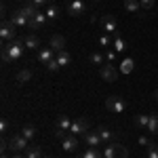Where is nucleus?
I'll return each instance as SVG.
<instances>
[{
  "label": "nucleus",
  "mask_w": 158,
  "mask_h": 158,
  "mask_svg": "<svg viewBox=\"0 0 158 158\" xmlns=\"http://www.w3.org/2000/svg\"><path fill=\"white\" fill-rule=\"evenodd\" d=\"M85 2H82V0H72V2H70V6H68V13H70V15H72V17H80V15H82V13H85Z\"/></svg>",
  "instance_id": "13"
},
{
  "label": "nucleus",
  "mask_w": 158,
  "mask_h": 158,
  "mask_svg": "<svg viewBox=\"0 0 158 158\" xmlns=\"http://www.w3.org/2000/svg\"><path fill=\"white\" fill-rule=\"evenodd\" d=\"M106 108H108L112 114H122V112H124V108H127V103H124V99H122V97L112 95V97L106 99Z\"/></svg>",
  "instance_id": "4"
},
{
  "label": "nucleus",
  "mask_w": 158,
  "mask_h": 158,
  "mask_svg": "<svg viewBox=\"0 0 158 158\" xmlns=\"http://www.w3.org/2000/svg\"><path fill=\"white\" fill-rule=\"evenodd\" d=\"M89 133V120L86 118H76L72 122V127H70V135H86Z\"/></svg>",
  "instance_id": "6"
},
{
  "label": "nucleus",
  "mask_w": 158,
  "mask_h": 158,
  "mask_svg": "<svg viewBox=\"0 0 158 158\" xmlns=\"http://www.w3.org/2000/svg\"><path fill=\"white\" fill-rule=\"evenodd\" d=\"M97 42H99V47H112V44H114V38L108 34V36H101Z\"/></svg>",
  "instance_id": "31"
},
{
  "label": "nucleus",
  "mask_w": 158,
  "mask_h": 158,
  "mask_svg": "<svg viewBox=\"0 0 158 158\" xmlns=\"http://www.w3.org/2000/svg\"><path fill=\"white\" fill-rule=\"evenodd\" d=\"M154 97H156V103H158V89H156V93H154Z\"/></svg>",
  "instance_id": "41"
},
{
  "label": "nucleus",
  "mask_w": 158,
  "mask_h": 158,
  "mask_svg": "<svg viewBox=\"0 0 158 158\" xmlns=\"http://www.w3.org/2000/svg\"><path fill=\"white\" fill-rule=\"evenodd\" d=\"M61 146H63L65 152H74V150L80 148V143H78V137H76V135H65V137L61 139Z\"/></svg>",
  "instance_id": "9"
},
{
  "label": "nucleus",
  "mask_w": 158,
  "mask_h": 158,
  "mask_svg": "<svg viewBox=\"0 0 158 158\" xmlns=\"http://www.w3.org/2000/svg\"><path fill=\"white\" fill-rule=\"evenodd\" d=\"M114 57H116V51H108L106 53V61H114Z\"/></svg>",
  "instance_id": "38"
},
{
  "label": "nucleus",
  "mask_w": 158,
  "mask_h": 158,
  "mask_svg": "<svg viewBox=\"0 0 158 158\" xmlns=\"http://www.w3.org/2000/svg\"><path fill=\"white\" fill-rule=\"evenodd\" d=\"M99 25H101L103 32H108V34H116V19H114L112 15H103V17L99 19Z\"/></svg>",
  "instance_id": "8"
},
{
  "label": "nucleus",
  "mask_w": 158,
  "mask_h": 158,
  "mask_svg": "<svg viewBox=\"0 0 158 158\" xmlns=\"http://www.w3.org/2000/svg\"><path fill=\"white\" fill-rule=\"evenodd\" d=\"M19 11L23 13L25 17H27V21H30V19H32V17L38 13V6H36V4H32V2H27L25 6H21V9H19Z\"/></svg>",
  "instance_id": "22"
},
{
  "label": "nucleus",
  "mask_w": 158,
  "mask_h": 158,
  "mask_svg": "<svg viewBox=\"0 0 158 158\" xmlns=\"http://www.w3.org/2000/svg\"><path fill=\"white\" fill-rule=\"evenodd\" d=\"M49 47L55 51V53H59V51H65V38L61 36V34H53V36H51Z\"/></svg>",
  "instance_id": "11"
},
{
  "label": "nucleus",
  "mask_w": 158,
  "mask_h": 158,
  "mask_svg": "<svg viewBox=\"0 0 158 158\" xmlns=\"http://www.w3.org/2000/svg\"><path fill=\"white\" fill-rule=\"evenodd\" d=\"M25 2H30V0H25Z\"/></svg>",
  "instance_id": "43"
},
{
  "label": "nucleus",
  "mask_w": 158,
  "mask_h": 158,
  "mask_svg": "<svg viewBox=\"0 0 158 158\" xmlns=\"http://www.w3.org/2000/svg\"><path fill=\"white\" fill-rule=\"evenodd\" d=\"M148 158H158V146L154 141L148 143Z\"/></svg>",
  "instance_id": "30"
},
{
  "label": "nucleus",
  "mask_w": 158,
  "mask_h": 158,
  "mask_svg": "<svg viewBox=\"0 0 158 158\" xmlns=\"http://www.w3.org/2000/svg\"><path fill=\"white\" fill-rule=\"evenodd\" d=\"M59 15H61L59 6H55V4H49V6H47V19H49V21H57Z\"/></svg>",
  "instance_id": "20"
},
{
  "label": "nucleus",
  "mask_w": 158,
  "mask_h": 158,
  "mask_svg": "<svg viewBox=\"0 0 158 158\" xmlns=\"http://www.w3.org/2000/svg\"><path fill=\"white\" fill-rule=\"evenodd\" d=\"M0 36L4 42H13L17 38V25L13 21H2V27H0Z\"/></svg>",
  "instance_id": "3"
},
{
  "label": "nucleus",
  "mask_w": 158,
  "mask_h": 158,
  "mask_svg": "<svg viewBox=\"0 0 158 158\" xmlns=\"http://www.w3.org/2000/svg\"><path fill=\"white\" fill-rule=\"evenodd\" d=\"M23 51H25V44H23V40H19V38H15L13 42H4V47H2V61L4 63H13V61L21 59Z\"/></svg>",
  "instance_id": "1"
},
{
  "label": "nucleus",
  "mask_w": 158,
  "mask_h": 158,
  "mask_svg": "<svg viewBox=\"0 0 158 158\" xmlns=\"http://www.w3.org/2000/svg\"><path fill=\"white\" fill-rule=\"evenodd\" d=\"M148 131L152 135L158 133V114H150V122H148Z\"/></svg>",
  "instance_id": "25"
},
{
  "label": "nucleus",
  "mask_w": 158,
  "mask_h": 158,
  "mask_svg": "<svg viewBox=\"0 0 158 158\" xmlns=\"http://www.w3.org/2000/svg\"><path fill=\"white\" fill-rule=\"evenodd\" d=\"M55 55H57V53L51 49V47H40V49H38V61H40V63H49L51 59H55Z\"/></svg>",
  "instance_id": "10"
},
{
  "label": "nucleus",
  "mask_w": 158,
  "mask_h": 158,
  "mask_svg": "<svg viewBox=\"0 0 158 158\" xmlns=\"http://www.w3.org/2000/svg\"><path fill=\"white\" fill-rule=\"evenodd\" d=\"M49 158H51V156H49Z\"/></svg>",
  "instance_id": "44"
},
{
  "label": "nucleus",
  "mask_w": 158,
  "mask_h": 158,
  "mask_svg": "<svg viewBox=\"0 0 158 158\" xmlns=\"http://www.w3.org/2000/svg\"><path fill=\"white\" fill-rule=\"evenodd\" d=\"M44 65H47V70H49V72H57V70L61 68L59 63H57V59H51L49 63H44Z\"/></svg>",
  "instance_id": "33"
},
{
  "label": "nucleus",
  "mask_w": 158,
  "mask_h": 158,
  "mask_svg": "<svg viewBox=\"0 0 158 158\" xmlns=\"http://www.w3.org/2000/svg\"><path fill=\"white\" fill-rule=\"evenodd\" d=\"M91 61H93V63H97V65H101V63L106 61V57H103L101 53H93V55H91Z\"/></svg>",
  "instance_id": "35"
},
{
  "label": "nucleus",
  "mask_w": 158,
  "mask_h": 158,
  "mask_svg": "<svg viewBox=\"0 0 158 158\" xmlns=\"http://www.w3.org/2000/svg\"><path fill=\"white\" fill-rule=\"evenodd\" d=\"M78 158H103V156L99 154L95 148H86V150H85V152H82V154H80Z\"/></svg>",
  "instance_id": "28"
},
{
  "label": "nucleus",
  "mask_w": 158,
  "mask_h": 158,
  "mask_svg": "<svg viewBox=\"0 0 158 158\" xmlns=\"http://www.w3.org/2000/svg\"><path fill=\"white\" fill-rule=\"evenodd\" d=\"M21 135H23L25 139H32V137L36 135V129H34V127H23V129H21Z\"/></svg>",
  "instance_id": "32"
},
{
  "label": "nucleus",
  "mask_w": 158,
  "mask_h": 158,
  "mask_svg": "<svg viewBox=\"0 0 158 158\" xmlns=\"http://www.w3.org/2000/svg\"><path fill=\"white\" fill-rule=\"evenodd\" d=\"M30 2H32V4H36L38 9H40V6H47V4H49V0H30Z\"/></svg>",
  "instance_id": "36"
},
{
  "label": "nucleus",
  "mask_w": 158,
  "mask_h": 158,
  "mask_svg": "<svg viewBox=\"0 0 158 158\" xmlns=\"http://www.w3.org/2000/svg\"><path fill=\"white\" fill-rule=\"evenodd\" d=\"M133 68H135V61L133 59H124L120 63V72L122 74H131V72H133Z\"/></svg>",
  "instance_id": "27"
},
{
  "label": "nucleus",
  "mask_w": 158,
  "mask_h": 158,
  "mask_svg": "<svg viewBox=\"0 0 158 158\" xmlns=\"http://www.w3.org/2000/svg\"><path fill=\"white\" fill-rule=\"evenodd\" d=\"M25 158H42L40 146H30L27 150H25Z\"/></svg>",
  "instance_id": "24"
},
{
  "label": "nucleus",
  "mask_w": 158,
  "mask_h": 158,
  "mask_svg": "<svg viewBox=\"0 0 158 158\" xmlns=\"http://www.w3.org/2000/svg\"><path fill=\"white\" fill-rule=\"evenodd\" d=\"M32 78V70L30 68H25V70H21V72L17 74V82H27Z\"/></svg>",
  "instance_id": "29"
},
{
  "label": "nucleus",
  "mask_w": 158,
  "mask_h": 158,
  "mask_svg": "<svg viewBox=\"0 0 158 158\" xmlns=\"http://www.w3.org/2000/svg\"><path fill=\"white\" fill-rule=\"evenodd\" d=\"M112 47H114V51H116V53H122V51L127 49V42H124L118 34H114V44H112Z\"/></svg>",
  "instance_id": "26"
},
{
  "label": "nucleus",
  "mask_w": 158,
  "mask_h": 158,
  "mask_svg": "<svg viewBox=\"0 0 158 158\" xmlns=\"http://www.w3.org/2000/svg\"><path fill=\"white\" fill-rule=\"evenodd\" d=\"M72 122L74 120H70L65 114L63 116H59V120H57V127L55 129H59V131H65V133H70V127H72Z\"/></svg>",
  "instance_id": "19"
},
{
  "label": "nucleus",
  "mask_w": 158,
  "mask_h": 158,
  "mask_svg": "<svg viewBox=\"0 0 158 158\" xmlns=\"http://www.w3.org/2000/svg\"><path fill=\"white\" fill-rule=\"evenodd\" d=\"M55 59H57V63H59L61 68H65V65H70L72 57H70V53H68V51H59V53L55 55Z\"/></svg>",
  "instance_id": "21"
},
{
  "label": "nucleus",
  "mask_w": 158,
  "mask_h": 158,
  "mask_svg": "<svg viewBox=\"0 0 158 158\" xmlns=\"http://www.w3.org/2000/svg\"><path fill=\"white\" fill-rule=\"evenodd\" d=\"M85 141H86V146H89V148H97V146H101V143H103L97 131H89V133L85 135Z\"/></svg>",
  "instance_id": "15"
},
{
  "label": "nucleus",
  "mask_w": 158,
  "mask_h": 158,
  "mask_svg": "<svg viewBox=\"0 0 158 158\" xmlns=\"http://www.w3.org/2000/svg\"><path fill=\"white\" fill-rule=\"evenodd\" d=\"M97 133H99V137H101L103 143H112V137H114V135H112V131H110L108 127H99Z\"/></svg>",
  "instance_id": "23"
},
{
  "label": "nucleus",
  "mask_w": 158,
  "mask_h": 158,
  "mask_svg": "<svg viewBox=\"0 0 158 158\" xmlns=\"http://www.w3.org/2000/svg\"><path fill=\"white\" fill-rule=\"evenodd\" d=\"M101 78L106 80V82H114L116 78H118V70L112 65V63H106V65H101Z\"/></svg>",
  "instance_id": "7"
},
{
  "label": "nucleus",
  "mask_w": 158,
  "mask_h": 158,
  "mask_svg": "<svg viewBox=\"0 0 158 158\" xmlns=\"http://www.w3.org/2000/svg\"><path fill=\"white\" fill-rule=\"evenodd\" d=\"M139 2H141V9H143V11L154 9V4H156V0H139Z\"/></svg>",
  "instance_id": "34"
},
{
  "label": "nucleus",
  "mask_w": 158,
  "mask_h": 158,
  "mask_svg": "<svg viewBox=\"0 0 158 158\" xmlns=\"http://www.w3.org/2000/svg\"><path fill=\"white\" fill-rule=\"evenodd\" d=\"M27 141L30 139H25L21 133H17L9 139V148H11L13 152H23V150H27Z\"/></svg>",
  "instance_id": "5"
},
{
  "label": "nucleus",
  "mask_w": 158,
  "mask_h": 158,
  "mask_svg": "<svg viewBox=\"0 0 158 158\" xmlns=\"http://www.w3.org/2000/svg\"><path fill=\"white\" fill-rule=\"evenodd\" d=\"M9 21H13L17 27H25V25H30L27 17H25V15L19 11V9H17V11H13V15H11V19H9Z\"/></svg>",
  "instance_id": "14"
},
{
  "label": "nucleus",
  "mask_w": 158,
  "mask_h": 158,
  "mask_svg": "<svg viewBox=\"0 0 158 158\" xmlns=\"http://www.w3.org/2000/svg\"><path fill=\"white\" fill-rule=\"evenodd\" d=\"M0 131H2V133H6V131H9V120H6V118L0 122Z\"/></svg>",
  "instance_id": "37"
},
{
  "label": "nucleus",
  "mask_w": 158,
  "mask_h": 158,
  "mask_svg": "<svg viewBox=\"0 0 158 158\" xmlns=\"http://www.w3.org/2000/svg\"><path fill=\"white\" fill-rule=\"evenodd\" d=\"M2 158H11V156H6V152H2Z\"/></svg>",
  "instance_id": "42"
},
{
  "label": "nucleus",
  "mask_w": 158,
  "mask_h": 158,
  "mask_svg": "<svg viewBox=\"0 0 158 158\" xmlns=\"http://www.w3.org/2000/svg\"><path fill=\"white\" fill-rule=\"evenodd\" d=\"M47 21H49V19H47V13H40V11H38L36 15L30 19V30H40Z\"/></svg>",
  "instance_id": "12"
},
{
  "label": "nucleus",
  "mask_w": 158,
  "mask_h": 158,
  "mask_svg": "<svg viewBox=\"0 0 158 158\" xmlns=\"http://www.w3.org/2000/svg\"><path fill=\"white\" fill-rule=\"evenodd\" d=\"M11 158H25V156H21V154H15V156H11Z\"/></svg>",
  "instance_id": "40"
},
{
  "label": "nucleus",
  "mask_w": 158,
  "mask_h": 158,
  "mask_svg": "<svg viewBox=\"0 0 158 158\" xmlns=\"http://www.w3.org/2000/svg\"><path fill=\"white\" fill-rule=\"evenodd\" d=\"M23 44H25V49H30V51L40 49V38H38L36 34H27V36L23 38Z\"/></svg>",
  "instance_id": "16"
},
{
  "label": "nucleus",
  "mask_w": 158,
  "mask_h": 158,
  "mask_svg": "<svg viewBox=\"0 0 158 158\" xmlns=\"http://www.w3.org/2000/svg\"><path fill=\"white\" fill-rule=\"evenodd\" d=\"M124 9L129 13H139V15H143V9H141V2H139V0H124Z\"/></svg>",
  "instance_id": "17"
},
{
  "label": "nucleus",
  "mask_w": 158,
  "mask_h": 158,
  "mask_svg": "<svg viewBox=\"0 0 158 158\" xmlns=\"http://www.w3.org/2000/svg\"><path fill=\"white\" fill-rule=\"evenodd\" d=\"M139 143H141V146H148V143H150V139H148V137H139Z\"/></svg>",
  "instance_id": "39"
},
{
  "label": "nucleus",
  "mask_w": 158,
  "mask_h": 158,
  "mask_svg": "<svg viewBox=\"0 0 158 158\" xmlns=\"http://www.w3.org/2000/svg\"><path fill=\"white\" fill-rule=\"evenodd\" d=\"M103 158H127V148L118 143V141H112L106 143L103 148Z\"/></svg>",
  "instance_id": "2"
},
{
  "label": "nucleus",
  "mask_w": 158,
  "mask_h": 158,
  "mask_svg": "<svg viewBox=\"0 0 158 158\" xmlns=\"http://www.w3.org/2000/svg\"><path fill=\"white\" fill-rule=\"evenodd\" d=\"M148 122H150V114H135L133 124L137 129H148Z\"/></svg>",
  "instance_id": "18"
}]
</instances>
